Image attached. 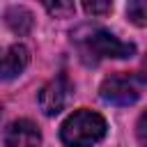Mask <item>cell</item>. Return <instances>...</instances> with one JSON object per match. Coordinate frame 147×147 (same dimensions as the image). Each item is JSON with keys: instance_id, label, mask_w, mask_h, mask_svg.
Wrapping results in <instances>:
<instances>
[{"instance_id": "obj_2", "label": "cell", "mask_w": 147, "mask_h": 147, "mask_svg": "<svg viewBox=\"0 0 147 147\" xmlns=\"http://www.w3.org/2000/svg\"><path fill=\"white\" fill-rule=\"evenodd\" d=\"M106 129H108L106 119L99 113L80 108L64 119L60 129V138L67 147H92L106 136Z\"/></svg>"}, {"instance_id": "obj_5", "label": "cell", "mask_w": 147, "mask_h": 147, "mask_svg": "<svg viewBox=\"0 0 147 147\" xmlns=\"http://www.w3.org/2000/svg\"><path fill=\"white\" fill-rule=\"evenodd\" d=\"M5 142H7V147H37L41 142L39 126L32 119H16L7 126Z\"/></svg>"}, {"instance_id": "obj_9", "label": "cell", "mask_w": 147, "mask_h": 147, "mask_svg": "<svg viewBox=\"0 0 147 147\" xmlns=\"http://www.w3.org/2000/svg\"><path fill=\"white\" fill-rule=\"evenodd\" d=\"M126 14H129V18H131L136 25H145V21H147V7H145V2H140V0L129 2Z\"/></svg>"}, {"instance_id": "obj_8", "label": "cell", "mask_w": 147, "mask_h": 147, "mask_svg": "<svg viewBox=\"0 0 147 147\" xmlns=\"http://www.w3.org/2000/svg\"><path fill=\"white\" fill-rule=\"evenodd\" d=\"M44 7H46L48 14H53L57 18H67V16H71L76 11V5L74 2H46Z\"/></svg>"}, {"instance_id": "obj_1", "label": "cell", "mask_w": 147, "mask_h": 147, "mask_svg": "<svg viewBox=\"0 0 147 147\" xmlns=\"http://www.w3.org/2000/svg\"><path fill=\"white\" fill-rule=\"evenodd\" d=\"M74 41L80 51V57L85 62H99L103 57H133L136 53V46L133 44H126V41H119L115 34H110L108 30L103 28H80L76 34H74Z\"/></svg>"}, {"instance_id": "obj_11", "label": "cell", "mask_w": 147, "mask_h": 147, "mask_svg": "<svg viewBox=\"0 0 147 147\" xmlns=\"http://www.w3.org/2000/svg\"><path fill=\"white\" fill-rule=\"evenodd\" d=\"M138 138H140V145L147 142V140H145V115H142L140 122H138Z\"/></svg>"}, {"instance_id": "obj_3", "label": "cell", "mask_w": 147, "mask_h": 147, "mask_svg": "<svg viewBox=\"0 0 147 147\" xmlns=\"http://www.w3.org/2000/svg\"><path fill=\"white\" fill-rule=\"evenodd\" d=\"M99 92H101V99L115 106H131L142 94V78L133 74H113L101 83Z\"/></svg>"}, {"instance_id": "obj_10", "label": "cell", "mask_w": 147, "mask_h": 147, "mask_svg": "<svg viewBox=\"0 0 147 147\" xmlns=\"http://www.w3.org/2000/svg\"><path fill=\"white\" fill-rule=\"evenodd\" d=\"M83 9L87 11V14H92V16H101V14H108L110 9H113V2H90V0H85L83 2Z\"/></svg>"}, {"instance_id": "obj_4", "label": "cell", "mask_w": 147, "mask_h": 147, "mask_svg": "<svg viewBox=\"0 0 147 147\" xmlns=\"http://www.w3.org/2000/svg\"><path fill=\"white\" fill-rule=\"evenodd\" d=\"M71 96V83L67 76H55L39 92V106L46 115H60Z\"/></svg>"}, {"instance_id": "obj_7", "label": "cell", "mask_w": 147, "mask_h": 147, "mask_svg": "<svg viewBox=\"0 0 147 147\" xmlns=\"http://www.w3.org/2000/svg\"><path fill=\"white\" fill-rule=\"evenodd\" d=\"M7 23H9V28H11L14 32L25 34V32L32 28V14H30L28 9H23V7H11V9L7 11Z\"/></svg>"}, {"instance_id": "obj_6", "label": "cell", "mask_w": 147, "mask_h": 147, "mask_svg": "<svg viewBox=\"0 0 147 147\" xmlns=\"http://www.w3.org/2000/svg\"><path fill=\"white\" fill-rule=\"evenodd\" d=\"M30 62V51L23 44H11L9 48L0 51V80L16 78Z\"/></svg>"}]
</instances>
